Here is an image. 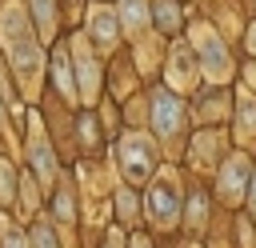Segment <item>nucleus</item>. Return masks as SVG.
Returning <instances> with one entry per match:
<instances>
[{
	"label": "nucleus",
	"instance_id": "obj_1",
	"mask_svg": "<svg viewBox=\"0 0 256 248\" xmlns=\"http://www.w3.org/2000/svg\"><path fill=\"white\" fill-rule=\"evenodd\" d=\"M4 44H8V52H12V60L24 68V72H32L36 68V48L28 44V32H24V24H20V16H16V8H8L4 12Z\"/></svg>",
	"mask_w": 256,
	"mask_h": 248
},
{
	"label": "nucleus",
	"instance_id": "obj_2",
	"mask_svg": "<svg viewBox=\"0 0 256 248\" xmlns=\"http://www.w3.org/2000/svg\"><path fill=\"white\" fill-rule=\"evenodd\" d=\"M200 48H204L208 72H212V76H224V72H228V56L220 52V44H216V36H212V32H200Z\"/></svg>",
	"mask_w": 256,
	"mask_h": 248
},
{
	"label": "nucleus",
	"instance_id": "obj_3",
	"mask_svg": "<svg viewBox=\"0 0 256 248\" xmlns=\"http://www.w3.org/2000/svg\"><path fill=\"white\" fill-rule=\"evenodd\" d=\"M176 120H180L176 100H172V96H156V128H160V132H172Z\"/></svg>",
	"mask_w": 256,
	"mask_h": 248
},
{
	"label": "nucleus",
	"instance_id": "obj_4",
	"mask_svg": "<svg viewBox=\"0 0 256 248\" xmlns=\"http://www.w3.org/2000/svg\"><path fill=\"white\" fill-rule=\"evenodd\" d=\"M92 32L100 36V44H112V40H116V24H112V16H108L104 8L92 12Z\"/></svg>",
	"mask_w": 256,
	"mask_h": 248
},
{
	"label": "nucleus",
	"instance_id": "obj_5",
	"mask_svg": "<svg viewBox=\"0 0 256 248\" xmlns=\"http://www.w3.org/2000/svg\"><path fill=\"white\" fill-rule=\"evenodd\" d=\"M120 12H124V24L136 32V28H144V0H124L120 4Z\"/></svg>",
	"mask_w": 256,
	"mask_h": 248
},
{
	"label": "nucleus",
	"instance_id": "obj_6",
	"mask_svg": "<svg viewBox=\"0 0 256 248\" xmlns=\"http://www.w3.org/2000/svg\"><path fill=\"white\" fill-rule=\"evenodd\" d=\"M156 20H160L164 28H176V8H172L168 0H156Z\"/></svg>",
	"mask_w": 256,
	"mask_h": 248
},
{
	"label": "nucleus",
	"instance_id": "obj_7",
	"mask_svg": "<svg viewBox=\"0 0 256 248\" xmlns=\"http://www.w3.org/2000/svg\"><path fill=\"white\" fill-rule=\"evenodd\" d=\"M32 4H36V16H40V28L48 32V28H52V8H48L52 0H32Z\"/></svg>",
	"mask_w": 256,
	"mask_h": 248
},
{
	"label": "nucleus",
	"instance_id": "obj_8",
	"mask_svg": "<svg viewBox=\"0 0 256 248\" xmlns=\"http://www.w3.org/2000/svg\"><path fill=\"white\" fill-rule=\"evenodd\" d=\"M156 212H168V192H156Z\"/></svg>",
	"mask_w": 256,
	"mask_h": 248
},
{
	"label": "nucleus",
	"instance_id": "obj_9",
	"mask_svg": "<svg viewBox=\"0 0 256 248\" xmlns=\"http://www.w3.org/2000/svg\"><path fill=\"white\" fill-rule=\"evenodd\" d=\"M248 44H252V52H256V28H252V36H248Z\"/></svg>",
	"mask_w": 256,
	"mask_h": 248
}]
</instances>
